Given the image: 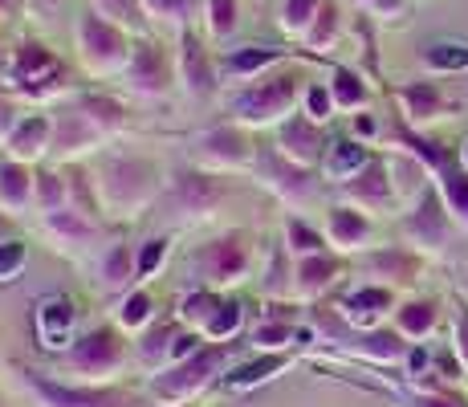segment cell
I'll use <instances>...</instances> for the list:
<instances>
[{"label": "cell", "mask_w": 468, "mask_h": 407, "mask_svg": "<svg viewBox=\"0 0 468 407\" xmlns=\"http://www.w3.org/2000/svg\"><path fill=\"white\" fill-rule=\"evenodd\" d=\"M98 192H102V204L114 208V212H143L159 192V171L143 159H111L102 167V179H98Z\"/></svg>", "instance_id": "obj_1"}, {"label": "cell", "mask_w": 468, "mask_h": 407, "mask_svg": "<svg viewBox=\"0 0 468 407\" xmlns=\"http://www.w3.org/2000/svg\"><path fill=\"white\" fill-rule=\"evenodd\" d=\"M229 359H232L229 347L196 350V355L184 359V363H171L167 370H155V379H151V395L164 400V403H187L196 391H204V387L229 367Z\"/></svg>", "instance_id": "obj_2"}, {"label": "cell", "mask_w": 468, "mask_h": 407, "mask_svg": "<svg viewBox=\"0 0 468 407\" xmlns=\"http://www.w3.org/2000/svg\"><path fill=\"white\" fill-rule=\"evenodd\" d=\"M192 269L204 289L240 282L249 269V249H245V241H240V232H224V237L200 244V249L192 252Z\"/></svg>", "instance_id": "obj_3"}, {"label": "cell", "mask_w": 468, "mask_h": 407, "mask_svg": "<svg viewBox=\"0 0 468 407\" xmlns=\"http://www.w3.org/2000/svg\"><path fill=\"white\" fill-rule=\"evenodd\" d=\"M66 367L90 379H111L122 367V338L111 326H98V330L78 334V342L66 350Z\"/></svg>", "instance_id": "obj_4"}, {"label": "cell", "mask_w": 468, "mask_h": 407, "mask_svg": "<svg viewBox=\"0 0 468 407\" xmlns=\"http://www.w3.org/2000/svg\"><path fill=\"white\" fill-rule=\"evenodd\" d=\"M25 383L37 395L41 407H134L127 391H114V387H66L45 379L41 370H25Z\"/></svg>", "instance_id": "obj_5"}, {"label": "cell", "mask_w": 468, "mask_h": 407, "mask_svg": "<svg viewBox=\"0 0 468 407\" xmlns=\"http://www.w3.org/2000/svg\"><path fill=\"white\" fill-rule=\"evenodd\" d=\"M78 37H82V58L90 70H98V74H106V70H122L131 66V45L122 37L119 25L102 21V16H82V25H78Z\"/></svg>", "instance_id": "obj_6"}, {"label": "cell", "mask_w": 468, "mask_h": 407, "mask_svg": "<svg viewBox=\"0 0 468 407\" xmlns=\"http://www.w3.org/2000/svg\"><path fill=\"white\" fill-rule=\"evenodd\" d=\"M293 98H298V78H293V74H277V78L261 81V86H253V90H245V94L232 102V111H237L240 123L261 126V123L282 119V114L293 106Z\"/></svg>", "instance_id": "obj_7"}, {"label": "cell", "mask_w": 468, "mask_h": 407, "mask_svg": "<svg viewBox=\"0 0 468 407\" xmlns=\"http://www.w3.org/2000/svg\"><path fill=\"white\" fill-rule=\"evenodd\" d=\"M224 200V184L220 179H208L200 171H179L171 179V208H176L184 220H204L212 216Z\"/></svg>", "instance_id": "obj_8"}, {"label": "cell", "mask_w": 468, "mask_h": 407, "mask_svg": "<svg viewBox=\"0 0 468 407\" xmlns=\"http://www.w3.org/2000/svg\"><path fill=\"white\" fill-rule=\"evenodd\" d=\"M37 338L49 350H69L78 342V310L66 294H49L37 302Z\"/></svg>", "instance_id": "obj_9"}, {"label": "cell", "mask_w": 468, "mask_h": 407, "mask_svg": "<svg viewBox=\"0 0 468 407\" xmlns=\"http://www.w3.org/2000/svg\"><path fill=\"white\" fill-rule=\"evenodd\" d=\"M16 74L29 94H53L66 86V70L41 49V45H21L16 49Z\"/></svg>", "instance_id": "obj_10"}, {"label": "cell", "mask_w": 468, "mask_h": 407, "mask_svg": "<svg viewBox=\"0 0 468 407\" xmlns=\"http://www.w3.org/2000/svg\"><path fill=\"white\" fill-rule=\"evenodd\" d=\"M200 159L220 171L245 167V163H253V143L240 131H232V126H220V131H208L200 139Z\"/></svg>", "instance_id": "obj_11"}, {"label": "cell", "mask_w": 468, "mask_h": 407, "mask_svg": "<svg viewBox=\"0 0 468 407\" xmlns=\"http://www.w3.org/2000/svg\"><path fill=\"white\" fill-rule=\"evenodd\" d=\"M322 151H326V143H322L318 123L305 119V114L285 119V126H282V155L285 159L298 163V167H310V163L322 159Z\"/></svg>", "instance_id": "obj_12"}, {"label": "cell", "mask_w": 468, "mask_h": 407, "mask_svg": "<svg viewBox=\"0 0 468 407\" xmlns=\"http://www.w3.org/2000/svg\"><path fill=\"white\" fill-rule=\"evenodd\" d=\"M257 163H261V176H265V184L273 187L277 196H285V200H302V196L310 192V176H305V167H298V163H290L285 155H273V151H261Z\"/></svg>", "instance_id": "obj_13"}, {"label": "cell", "mask_w": 468, "mask_h": 407, "mask_svg": "<svg viewBox=\"0 0 468 407\" xmlns=\"http://www.w3.org/2000/svg\"><path fill=\"white\" fill-rule=\"evenodd\" d=\"M8 155L21 159V163H33L41 159L45 151L53 147V123L41 119V114H29V119H21L13 126V134H8Z\"/></svg>", "instance_id": "obj_14"}, {"label": "cell", "mask_w": 468, "mask_h": 407, "mask_svg": "<svg viewBox=\"0 0 468 407\" xmlns=\"http://www.w3.org/2000/svg\"><path fill=\"white\" fill-rule=\"evenodd\" d=\"M25 204H37V179L29 176V163L5 159L0 163V208L21 212Z\"/></svg>", "instance_id": "obj_15"}, {"label": "cell", "mask_w": 468, "mask_h": 407, "mask_svg": "<svg viewBox=\"0 0 468 407\" xmlns=\"http://www.w3.org/2000/svg\"><path fill=\"white\" fill-rule=\"evenodd\" d=\"M179 66H184V81L196 98H208L216 90L212 61H208V53H204V45L196 33H184V37H179Z\"/></svg>", "instance_id": "obj_16"}, {"label": "cell", "mask_w": 468, "mask_h": 407, "mask_svg": "<svg viewBox=\"0 0 468 407\" xmlns=\"http://www.w3.org/2000/svg\"><path fill=\"white\" fill-rule=\"evenodd\" d=\"M131 86L139 90V94H167V61L159 58L155 45H139V49L131 53Z\"/></svg>", "instance_id": "obj_17"}, {"label": "cell", "mask_w": 468, "mask_h": 407, "mask_svg": "<svg viewBox=\"0 0 468 407\" xmlns=\"http://www.w3.org/2000/svg\"><path fill=\"white\" fill-rule=\"evenodd\" d=\"M98 139V131L90 126V119L82 111H58V123H53V147L58 155H78L90 143Z\"/></svg>", "instance_id": "obj_18"}, {"label": "cell", "mask_w": 468, "mask_h": 407, "mask_svg": "<svg viewBox=\"0 0 468 407\" xmlns=\"http://www.w3.org/2000/svg\"><path fill=\"white\" fill-rule=\"evenodd\" d=\"M45 232L61 244V249H82L86 241H94V224L86 212L78 208H58V212L45 216Z\"/></svg>", "instance_id": "obj_19"}, {"label": "cell", "mask_w": 468, "mask_h": 407, "mask_svg": "<svg viewBox=\"0 0 468 407\" xmlns=\"http://www.w3.org/2000/svg\"><path fill=\"white\" fill-rule=\"evenodd\" d=\"M134 277H139V252H131V244H114L102 257V285L111 294H122Z\"/></svg>", "instance_id": "obj_20"}, {"label": "cell", "mask_w": 468, "mask_h": 407, "mask_svg": "<svg viewBox=\"0 0 468 407\" xmlns=\"http://www.w3.org/2000/svg\"><path fill=\"white\" fill-rule=\"evenodd\" d=\"M346 196H355L358 204H383L391 196V184H387V171L379 163H367L355 179L346 184Z\"/></svg>", "instance_id": "obj_21"}, {"label": "cell", "mask_w": 468, "mask_h": 407, "mask_svg": "<svg viewBox=\"0 0 468 407\" xmlns=\"http://www.w3.org/2000/svg\"><path fill=\"white\" fill-rule=\"evenodd\" d=\"M335 273H338V265L330 257H322V252H314V257H302L298 261V294L302 297L322 294V289L335 282Z\"/></svg>", "instance_id": "obj_22"}, {"label": "cell", "mask_w": 468, "mask_h": 407, "mask_svg": "<svg viewBox=\"0 0 468 407\" xmlns=\"http://www.w3.org/2000/svg\"><path fill=\"white\" fill-rule=\"evenodd\" d=\"M282 367H285V355H261V359H249V363L232 367L229 375H224V383L229 387H257V383H265L269 375H277Z\"/></svg>", "instance_id": "obj_23"}, {"label": "cell", "mask_w": 468, "mask_h": 407, "mask_svg": "<svg viewBox=\"0 0 468 407\" xmlns=\"http://www.w3.org/2000/svg\"><path fill=\"white\" fill-rule=\"evenodd\" d=\"M408 232L416 241H424V244H440V241H444V212H440L436 196H424L420 212L408 220Z\"/></svg>", "instance_id": "obj_24"}, {"label": "cell", "mask_w": 468, "mask_h": 407, "mask_svg": "<svg viewBox=\"0 0 468 407\" xmlns=\"http://www.w3.org/2000/svg\"><path fill=\"white\" fill-rule=\"evenodd\" d=\"M387 305H391L387 289H358V294H350L346 302H342V314H346L350 322H371V318H379Z\"/></svg>", "instance_id": "obj_25"}, {"label": "cell", "mask_w": 468, "mask_h": 407, "mask_svg": "<svg viewBox=\"0 0 468 407\" xmlns=\"http://www.w3.org/2000/svg\"><path fill=\"white\" fill-rule=\"evenodd\" d=\"M367 167V151L358 147V143H335L326 155V171L338 179H355L358 171Z\"/></svg>", "instance_id": "obj_26"}, {"label": "cell", "mask_w": 468, "mask_h": 407, "mask_svg": "<svg viewBox=\"0 0 468 407\" xmlns=\"http://www.w3.org/2000/svg\"><path fill=\"white\" fill-rule=\"evenodd\" d=\"M151 318H155V297L151 294H131L127 302H122V310H119V326L122 330H147Z\"/></svg>", "instance_id": "obj_27"}, {"label": "cell", "mask_w": 468, "mask_h": 407, "mask_svg": "<svg viewBox=\"0 0 468 407\" xmlns=\"http://www.w3.org/2000/svg\"><path fill=\"white\" fill-rule=\"evenodd\" d=\"M240 322H245V310H240L237 302H216V310H212V318L204 322V334L208 338H232V334L240 330Z\"/></svg>", "instance_id": "obj_28"}, {"label": "cell", "mask_w": 468, "mask_h": 407, "mask_svg": "<svg viewBox=\"0 0 468 407\" xmlns=\"http://www.w3.org/2000/svg\"><path fill=\"white\" fill-rule=\"evenodd\" d=\"M78 111L86 114L90 126H94L98 134H102V131H119V126H122V106L111 102V98H86Z\"/></svg>", "instance_id": "obj_29"}, {"label": "cell", "mask_w": 468, "mask_h": 407, "mask_svg": "<svg viewBox=\"0 0 468 407\" xmlns=\"http://www.w3.org/2000/svg\"><path fill=\"white\" fill-rule=\"evenodd\" d=\"M330 237L338 244H358L367 237V220L355 208H335V212H330Z\"/></svg>", "instance_id": "obj_30"}, {"label": "cell", "mask_w": 468, "mask_h": 407, "mask_svg": "<svg viewBox=\"0 0 468 407\" xmlns=\"http://www.w3.org/2000/svg\"><path fill=\"white\" fill-rule=\"evenodd\" d=\"M176 326H147L139 338V359L143 363H159V359H167L171 342H176Z\"/></svg>", "instance_id": "obj_31"}, {"label": "cell", "mask_w": 468, "mask_h": 407, "mask_svg": "<svg viewBox=\"0 0 468 407\" xmlns=\"http://www.w3.org/2000/svg\"><path fill=\"white\" fill-rule=\"evenodd\" d=\"M98 16H111V25H127V29H143V0H98Z\"/></svg>", "instance_id": "obj_32"}, {"label": "cell", "mask_w": 468, "mask_h": 407, "mask_svg": "<svg viewBox=\"0 0 468 407\" xmlns=\"http://www.w3.org/2000/svg\"><path fill=\"white\" fill-rule=\"evenodd\" d=\"M216 302H220V297H216L212 289H192V294L184 297V310H179V318H184V322H192L196 330H204V322L212 318Z\"/></svg>", "instance_id": "obj_33"}, {"label": "cell", "mask_w": 468, "mask_h": 407, "mask_svg": "<svg viewBox=\"0 0 468 407\" xmlns=\"http://www.w3.org/2000/svg\"><path fill=\"white\" fill-rule=\"evenodd\" d=\"M66 200H69V196H66V179H61V176H37V208L45 216L58 212V208H69Z\"/></svg>", "instance_id": "obj_34"}, {"label": "cell", "mask_w": 468, "mask_h": 407, "mask_svg": "<svg viewBox=\"0 0 468 407\" xmlns=\"http://www.w3.org/2000/svg\"><path fill=\"white\" fill-rule=\"evenodd\" d=\"M431 322H436V305H431V302H408L399 310V326L408 334H428Z\"/></svg>", "instance_id": "obj_35"}, {"label": "cell", "mask_w": 468, "mask_h": 407, "mask_svg": "<svg viewBox=\"0 0 468 407\" xmlns=\"http://www.w3.org/2000/svg\"><path fill=\"white\" fill-rule=\"evenodd\" d=\"M273 61H277L273 49H240L229 58V70L232 74H257L261 66H273Z\"/></svg>", "instance_id": "obj_36"}, {"label": "cell", "mask_w": 468, "mask_h": 407, "mask_svg": "<svg viewBox=\"0 0 468 407\" xmlns=\"http://www.w3.org/2000/svg\"><path fill=\"white\" fill-rule=\"evenodd\" d=\"M167 237H151V241H143V249H139V277H151L155 269H164V261H167Z\"/></svg>", "instance_id": "obj_37"}, {"label": "cell", "mask_w": 468, "mask_h": 407, "mask_svg": "<svg viewBox=\"0 0 468 407\" xmlns=\"http://www.w3.org/2000/svg\"><path fill=\"white\" fill-rule=\"evenodd\" d=\"M358 350L363 355H371V359H399L403 355V342L395 338V334H367L363 342H358Z\"/></svg>", "instance_id": "obj_38"}, {"label": "cell", "mask_w": 468, "mask_h": 407, "mask_svg": "<svg viewBox=\"0 0 468 407\" xmlns=\"http://www.w3.org/2000/svg\"><path fill=\"white\" fill-rule=\"evenodd\" d=\"M208 25L216 37H229L237 29V5L232 0H208Z\"/></svg>", "instance_id": "obj_39"}, {"label": "cell", "mask_w": 468, "mask_h": 407, "mask_svg": "<svg viewBox=\"0 0 468 407\" xmlns=\"http://www.w3.org/2000/svg\"><path fill=\"white\" fill-rule=\"evenodd\" d=\"M318 8H322V0H290V5H285L282 25H285V29H293V33H302L305 25L318 16Z\"/></svg>", "instance_id": "obj_40"}, {"label": "cell", "mask_w": 468, "mask_h": 407, "mask_svg": "<svg viewBox=\"0 0 468 407\" xmlns=\"http://www.w3.org/2000/svg\"><path fill=\"white\" fill-rule=\"evenodd\" d=\"M25 244L21 241H0V282H13L16 273L25 269Z\"/></svg>", "instance_id": "obj_41"}, {"label": "cell", "mask_w": 468, "mask_h": 407, "mask_svg": "<svg viewBox=\"0 0 468 407\" xmlns=\"http://www.w3.org/2000/svg\"><path fill=\"white\" fill-rule=\"evenodd\" d=\"M330 94H335V102H342V106H358L367 98V90H363V81H358L355 74H335V86H330Z\"/></svg>", "instance_id": "obj_42"}, {"label": "cell", "mask_w": 468, "mask_h": 407, "mask_svg": "<svg viewBox=\"0 0 468 407\" xmlns=\"http://www.w3.org/2000/svg\"><path fill=\"white\" fill-rule=\"evenodd\" d=\"M408 106H411V114H416V119H431V114L440 111V94L431 86H408Z\"/></svg>", "instance_id": "obj_43"}, {"label": "cell", "mask_w": 468, "mask_h": 407, "mask_svg": "<svg viewBox=\"0 0 468 407\" xmlns=\"http://www.w3.org/2000/svg\"><path fill=\"white\" fill-rule=\"evenodd\" d=\"M290 338H293V326L290 322H269V326H257V330H253V342H257V347H265V350L285 347Z\"/></svg>", "instance_id": "obj_44"}, {"label": "cell", "mask_w": 468, "mask_h": 407, "mask_svg": "<svg viewBox=\"0 0 468 407\" xmlns=\"http://www.w3.org/2000/svg\"><path fill=\"white\" fill-rule=\"evenodd\" d=\"M290 249L302 252V257H314V252H322V237L314 229H305L302 220H290Z\"/></svg>", "instance_id": "obj_45"}, {"label": "cell", "mask_w": 468, "mask_h": 407, "mask_svg": "<svg viewBox=\"0 0 468 407\" xmlns=\"http://www.w3.org/2000/svg\"><path fill=\"white\" fill-rule=\"evenodd\" d=\"M428 66L461 70V66H468V49H456V45H431V49H428Z\"/></svg>", "instance_id": "obj_46"}, {"label": "cell", "mask_w": 468, "mask_h": 407, "mask_svg": "<svg viewBox=\"0 0 468 407\" xmlns=\"http://www.w3.org/2000/svg\"><path fill=\"white\" fill-rule=\"evenodd\" d=\"M305 37H310L314 49H322V45H330V37H335V8H330V5H322Z\"/></svg>", "instance_id": "obj_47"}, {"label": "cell", "mask_w": 468, "mask_h": 407, "mask_svg": "<svg viewBox=\"0 0 468 407\" xmlns=\"http://www.w3.org/2000/svg\"><path fill=\"white\" fill-rule=\"evenodd\" d=\"M330 106H335V94L326 86H310V94H305V119H314V123L330 119Z\"/></svg>", "instance_id": "obj_48"}, {"label": "cell", "mask_w": 468, "mask_h": 407, "mask_svg": "<svg viewBox=\"0 0 468 407\" xmlns=\"http://www.w3.org/2000/svg\"><path fill=\"white\" fill-rule=\"evenodd\" d=\"M143 8H151V13L164 16V21H184V16L192 13V0H143Z\"/></svg>", "instance_id": "obj_49"}, {"label": "cell", "mask_w": 468, "mask_h": 407, "mask_svg": "<svg viewBox=\"0 0 468 407\" xmlns=\"http://www.w3.org/2000/svg\"><path fill=\"white\" fill-rule=\"evenodd\" d=\"M196 350H200V334L196 330L176 334V342H171V350H167V363H184V359H192Z\"/></svg>", "instance_id": "obj_50"}, {"label": "cell", "mask_w": 468, "mask_h": 407, "mask_svg": "<svg viewBox=\"0 0 468 407\" xmlns=\"http://www.w3.org/2000/svg\"><path fill=\"white\" fill-rule=\"evenodd\" d=\"M444 196H448V204H452L456 212L468 216V179L464 176H448L444 179Z\"/></svg>", "instance_id": "obj_51"}, {"label": "cell", "mask_w": 468, "mask_h": 407, "mask_svg": "<svg viewBox=\"0 0 468 407\" xmlns=\"http://www.w3.org/2000/svg\"><path fill=\"white\" fill-rule=\"evenodd\" d=\"M16 123H21V119H16V114H13V106H8V102H0V139H8Z\"/></svg>", "instance_id": "obj_52"}, {"label": "cell", "mask_w": 468, "mask_h": 407, "mask_svg": "<svg viewBox=\"0 0 468 407\" xmlns=\"http://www.w3.org/2000/svg\"><path fill=\"white\" fill-rule=\"evenodd\" d=\"M411 407H464L461 400H440V395H424V400H416Z\"/></svg>", "instance_id": "obj_53"}, {"label": "cell", "mask_w": 468, "mask_h": 407, "mask_svg": "<svg viewBox=\"0 0 468 407\" xmlns=\"http://www.w3.org/2000/svg\"><path fill=\"white\" fill-rule=\"evenodd\" d=\"M16 5H21V0H0V13L13 16V13H16Z\"/></svg>", "instance_id": "obj_54"}, {"label": "cell", "mask_w": 468, "mask_h": 407, "mask_svg": "<svg viewBox=\"0 0 468 407\" xmlns=\"http://www.w3.org/2000/svg\"><path fill=\"white\" fill-rule=\"evenodd\" d=\"M461 347H464V359H468V318H464V326H461Z\"/></svg>", "instance_id": "obj_55"}, {"label": "cell", "mask_w": 468, "mask_h": 407, "mask_svg": "<svg viewBox=\"0 0 468 407\" xmlns=\"http://www.w3.org/2000/svg\"><path fill=\"white\" fill-rule=\"evenodd\" d=\"M464 159H468V147H464Z\"/></svg>", "instance_id": "obj_56"}]
</instances>
